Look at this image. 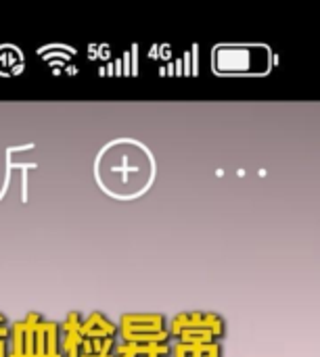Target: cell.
<instances>
[{
    "label": "cell",
    "mask_w": 320,
    "mask_h": 357,
    "mask_svg": "<svg viewBox=\"0 0 320 357\" xmlns=\"http://www.w3.org/2000/svg\"><path fill=\"white\" fill-rule=\"evenodd\" d=\"M115 339H103V349H101V356H113L115 351Z\"/></svg>",
    "instance_id": "obj_13"
},
{
    "label": "cell",
    "mask_w": 320,
    "mask_h": 357,
    "mask_svg": "<svg viewBox=\"0 0 320 357\" xmlns=\"http://www.w3.org/2000/svg\"><path fill=\"white\" fill-rule=\"evenodd\" d=\"M80 326H82V318H80V314H78V312H71V314L65 318V322H63L61 331H80Z\"/></svg>",
    "instance_id": "obj_10"
},
{
    "label": "cell",
    "mask_w": 320,
    "mask_h": 357,
    "mask_svg": "<svg viewBox=\"0 0 320 357\" xmlns=\"http://www.w3.org/2000/svg\"><path fill=\"white\" fill-rule=\"evenodd\" d=\"M220 73H258L268 69V50L252 46H220L216 50Z\"/></svg>",
    "instance_id": "obj_2"
},
{
    "label": "cell",
    "mask_w": 320,
    "mask_h": 357,
    "mask_svg": "<svg viewBox=\"0 0 320 357\" xmlns=\"http://www.w3.org/2000/svg\"><path fill=\"white\" fill-rule=\"evenodd\" d=\"M8 341H10L8 357H27V328H25L23 320L10 324Z\"/></svg>",
    "instance_id": "obj_6"
},
{
    "label": "cell",
    "mask_w": 320,
    "mask_h": 357,
    "mask_svg": "<svg viewBox=\"0 0 320 357\" xmlns=\"http://www.w3.org/2000/svg\"><path fill=\"white\" fill-rule=\"evenodd\" d=\"M80 335H82L84 339H115V335H117V326H115V324H111L103 314L92 312L88 318H84V320H82Z\"/></svg>",
    "instance_id": "obj_5"
},
{
    "label": "cell",
    "mask_w": 320,
    "mask_h": 357,
    "mask_svg": "<svg viewBox=\"0 0 320 357\" xmlns=\"http://www.w3.org/2000/svg\"><path fill=\"white\" fill-rule=\"evenodd\" d=\"M0 357H8V339L0 341Z\"/></svg>",
    "instance_id": "obj_14"
},
{
    "label": "cell",
    "mask_w": 320,
    "mask_h": 357,
    "mask_svg": "<svg viewBox=\"0 0 320 357\" xmlns=\"http://www.w3.org/2000/svg\"><path fill=\"white\" fill-rule=\"evenodd\" d=\"M191 351H193V345H184V343H176L170 351L172 357H191Z\"/></svg>",
    "instance_id": "obj_12"
},
{
    "label": "cell",
    "mask_w": 320,
    "mask_h": 357,
    "mask_svg": "<svg viewBox=\"0 0 320 357\" xmlns=\"http://www.w3.org/2000/svg\"><path fill=\"white\" fill-rule=\"evenodd\" d=\"M191 357H222L220 343H210V345H193Z\"/></svg>",
    "instance_id": "obj_9"
},
{
    "label": "cell",
    "mask_w": 320,
    "mask_h": 357,
    "mask_svg": "<svg viewBox=\"0 0 320 357\" xmlns=\"http://www.w3.org/2000/svg\"><path fill=\"white\" fill-rule=\"evenodd\" d=\"M124 65H126V67L122 69V73H126V75H130V54H128V52L124 54Z\"/></svg>",
    "instance_id": "obj_15"
},
{
    "label": "cell",
    "mask_w": 320,
    "mask_h": 357,
    "mask_svg": "<svg viewBox=\"0 0 320 357\" xmlns=\"http://www.w3.org/2000/svg\"><path fill=\"white\" fill-rule=\"evenodd\" d=\"M99 174L103 186L115 195H134L147 188L151 178V161L147 153L132 142H117L105 151Z\"/></svg>",
    "instance_id": "obj_1"
},
{
    "label": "cell",
    "mask_w": 320,
    "mask_h": 357,
    "mask_svg": "<svg viewBox=\"0 0 320 357\" xmlns=\"http://www.w3.org/2000/svg\"><path fill=\"white\" fill-rule=\"evenodd\" d=\"M184 328H195V331H210L214 335V339H222L224 333H226V326H224V320L218 316V314H210V312H182L178 314L172 324H170V337L176 339L178 331H184Z\"/></svg>",
    "instance_id": "obj_3"
},
{
    "label": "cell",
    "mask_w": 320,
    "mask_h": 357,
    "mask_svg": "<svg viewBox=\"0 0 320 357\" xmlns=\"http://www.w3.org/2000/svg\"><path fill=\"white\" fill-rule=\"evenodd\" d=\"M8 322H6V318H4V314H0V326H6Z\"/></svg>",
    "instance_id": "obj_16"
},
{
    "label": "cell",
    "mask_w": 320,
    "mask_h": 357,
    "mask_svg": "<svg viewBox=\"0 0 320 357\" xmlns=\"http://www.w3.org/2000/svg\"><path fill=\"white\" fill-rule=\"evenodd\" d=\"M113 71H115V69H113V65H107V73H109V75H113Z\"/></svg>",
    "instance_id": "obj_17"
},
{
    "label": "cell",
    "mask_w": 320,
    "mask_h": 357,
    "mask_svg": "<svg viewBox=\"0 0 320 357\" xmlns=\"http://www.w3.org/2000/svg\"><path fill=\"white\" fill-rule=\"evenodd\" d=\"M161 331H166V320L161 314H124L117 335H122V339H128V337H145Z\"/></svg>",
    "instance_id": "obj_4"
},
{
    "label": "cell",
    "mask_w": 320,
    "mask_h": 357,
    "mask_svg": "<svg viewBox=\"0 0 320 357\" xmlns=\"http://www.w3.org/2000/svg\"><path fill=\"white\" fill-rule=\"evenodd\" d=\"M176 341L184 343V345H210V343H216V339H214V335L210 331H195V328L178 331Z\"/></svg>",
    "instance_id": "obj_8"
},
{
    "label": "cell",
    "mask_w": 320,
    "mask_h": 357,
    "mask_svg": "<svg viewBox=\"0 0 320 357\" xmlns=\"http://www.w3.org/2000/svg\"><path fill=\"white\" fill-rule=\"evenodd\" d=\"M113 357H138V354H136L134 345H130V343H122V345H115Z\"/></svg>",
    "instance_id": "obj_11"
},
{
    "label": "cell",
    "mask_w": 320,
    "mask_h": 357,
    "mask_svg": "<svg viewBox=\"0 0 320 357\" xmlns=\"http://www.w3.org/2000/svg\"><path fill=\"white\" fill-rule=\"evenodd\" d=\"M44 341H46V357H63V351H61V326L57 322L44 320Z\"/></svg>",
    "instance_id": "obj_7"
}]
</instances>
